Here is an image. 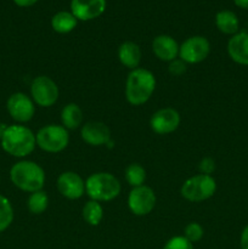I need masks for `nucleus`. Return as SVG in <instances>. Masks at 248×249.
I'll list each match as a JSON object with an SVG mask.
<instances>
[{
    "instance_id": "19",
    "label": "nucleus",
    "mask_w": 248,
    "mask_h": 249,
    "mask_svg": "<svg viewBox=\"0 0 248 249\" xmlns=\"http://www.w3.org/2000/svg\"><path fill=\"white\" fill-rule=\"evenodd\" d=\"M78 19L73 16L72 12L60 11L56 15H53L51 19V27L55 32L60 34H66L72 32L77 26Z\"/></svg>"
},
{
    "instance_id": "29",
    "label": "nucleus",
    "mask_w": 248,
    "mask_h": 249,
    "mask_svg": "<svg viewBox=\"0 0 248 249\" xmlns=\"http://www.w3.org/2000/svg\"><path fill=\"white\" fill-rule=\"evenodd\" d=\"M240 243H241V249H248V225L242 230Z\"/></svg>"
},
{
    "instance_id": "17",
    "label": "nucleus",
    "mask_w": 248,
    "mask_h": 249,
    "mask_svg": "<svg viewBox=\"0 0 248 249\" xmlns=\"http://www.w3.org/2000/svg\"><path fill=\"white\" fill-rule=\"evenodd\" d=\"M118 57L124 67L136 70L141 61V50L138 44L133 41H125L119 46Z\"/></svg>"
},
{
    "instance_id": "30",
    "label": "nucleus",
    "mask_w": 248,
    "mask_h": 249,
    "mask_svg": "<svg viewBox=\"0 0 248 249\" xmlns=\"http://www.w3.org/2000/svg\"><path fill=\"white\" fill-rule=\"evenodd\" d=\"M38 0H14L15 4L17 6H21V7H27V6H32L34 5Z\"/></svg>"
},
{
    "instance_id": "20",
    "label": "nucleus",
    "mask_w": 248,
    "mask_h": 249,
    "mask_svg": "<svg viewBox=\"0 0 248 249\" xmlns=\"http://www.w3.org/2000/svg\"><path fill=\"white\" fill-rule=\"evenodd\" d=\"M62 126L66 129H77L83 122V112L80 107L75 104L66 105L61 112Z\"/></svg>"
},
{
    "instance_id": "8",
    "label": "nucleus",
    "mask_w": 248,
    "mask_h": 249,
    "mask_svg": "<svg viewBox=\"0 0 248 249\" xmlns=\"http://www.w3.org/2000/svg\"><path fill=\"white\" fill-rule=\"evenodd\" d=\"M211 53V44L204 36H196L186 39L179 46V56L185 63H199Z\"/></svg>"
},
{
    "instance_id": "21",
    "label": "nucleus",
    "mask_w": 248,
    "mask_h": 249,
    "mask_svg": "<svg viewBox=\"0 0 248 249\" xmlns=\"http://www.w3.org/2000/svg\"><path fill=\"white\" fill-rule=\"evenodd\" d=\"M102 216H104V209L99 202L91 199L85 203L84 208H83V218L89 225H99L102 220Z\"/></svg>"
},
{
    "instance_id": "12",
    "label": "nucleus",
    "mask_w": 248,
    "mask_h": 249,
    "mask_svg": "<svg viewBox=\"0 0 248 249\" xmlns=\"http://www.w3.org/2000/svg\"><path fill=\"white\" fill-rule=\"evenodd\" d=\"M73 16L80 21H90L101 16L106 10V0H72Z\"/></svg>"
},
{
    "instance_id": "25",
    "label": "nucleus",
    "mask_w": 248,
    "mask_h": 249,
    "mask_svg": "<svg viewBox=\"0 0 248 249\" xmlns=\"http://www.w3.org/2000/svg\"><path fill=\"white\" fill-rule=\"evenodd\" d=\"M185 238L191 243L198 242L203 237V228L197 223H190L185 228Z\"/></svg>"
},
{
    "instance_id": "16",
    "label": "nucleus",
    "mask_w": 248,
    "mask_h": 249,
    "mask_svg": "<svg viewBox=\"0 0 248 249\" xmlns=\"http://www.w3.org/2000/svg\"><path fill=\"white\" fill-rule=\"evenodd\" d=\"M152 50L160 61H165V62H172L179 55V45L175 39L165 34L158 36L153 39Z\"/></svg>"
},
{
    "instance_id": "31",
    "label": "nucleus",
    "mask_w": 248,
    "mask_h": 249,
    "mask_svg": "<svg viewBox=\"0 0 248 249\" xmlns=\"http://www.w3.org/2000/svg\"><path fill=\"white\" fill-rule=\"evenodd\" d=\"M233 2L236 4V6L248 10V0H233Z\"/></svg>"
},
{
    "instance_id": "28",
    "label": "nucleus",
    "mask_w": 248,
    "mask_h": 249,
    "mask_svg": "<svg viewBox=\"0 0 248 249\" xmlns=\"http://www.w3.org/2000/svg\"><path fill=\"white\" fill-rule=\"evenodd\" d=\"M168 70H169V73L173 75H177V77H179V75L184 74L185 72H186L187 67H186V63L184 62L182 60H177L175 58L174 61H172L169 65V67H168Z\"/></svg>"
},
{
    "instance_id": "2",
    "label": "nucleus",
    "mask_w": 248,
    "mask_h": 249,
    "mask_svg": "<svg viewBox=\"0 0 248 249\" xmlns=\"http://www.w3.org/2000/svg\"><path fill=\"white\" fill-rule=\"evenodd\" d=\"M0 141L5 152L14 157H26L31 155L36 145L33 131L23 125L6 126Z\"/></svg>"
},
{
    "instance_id": "7",
    "label": "nucleus",
    "mask_w": 248,
    "mask_h": 249,
    "mask_svg": "<svg viewBox=\"0 0 248 249\" xmlns=\"http://www.w3.org/2000/svg\"><path fill=\"white\" fill-rule=\"evenodd\" d=\"M31 94L38 106L51 107L58 99V88L51 78L40 75L32 82Z\"/></svg>"
},
{
    "instance_id": "27",
    "label": "nucleus",
    "mask_w": 248,
    "mask_h": 249,
    "mask_svg": "<svg viewBox=\"0 0 248 249\" xmlns=\"http://www.w3.org/2000/svg\"><path fill=\"white\" fill-rule=\"evenodd\" d=\"M198 170L201 174L204 175H211L212 173L215 170V162H214L213 158L206 157L199 162L198 164Z\"/></svg>"
},
{
    "instance_id": "1",
    "label": "nucleus",
    "mask_w": 248,
    "mask_h": 249,
    "mask_svg": "<svg viewBox=\"0 0 248 249\" xmlns=\"http://www.w3.org/2000/svg\"><path fill=\"white\" fill-rule=\"evenodd\" d=\"M156 88V78L145 68H136L129 73L125 83V97L133 106L146 104Z\"/></svg>"
},
{
    "instance_id": "6",
    "label": "nucleus",
    "mask_w": 248,
    "mask_h": 249,
    "mask_svg": "<svg viewBox=\"0 0 248 249\" xmlns=\"http://www.w3.org/2000/svg\"><path fill=\"white\" fill-rule=\"evenodd\" d=\"M35 139L36 145L41 150L49 153H57L67 147L70 135L65 126L51 124L41 128L36 134Z\"/></svg>"
},
{
    "instance_id": "32",
    "label": "nucleus",
    "mask_w": 248,
    "mask_h": 249,
    "mask_svg": "<svg viewBox=\"0 0 248 249\" xmlns=\"http://www.w3.org/2000/svg\"><path fill=\"white\" fill-rule=\"evenodd\" d=\"M6 129V126L4 125V124H0V140H1V136H2V133H4V130Z\"/></svg>"
},
{
    "instance_id": "22",
    "label": "nucleus",
    "mask_w": 248,
    "mask_h": 249,
    "mask_svg": "<svg viewBox=\"0 0 248 249\" xmlns=\"http://www.w3.org/2000/svg\"><path fill=\"white\" fill-rule=\"evenodd\" d=\"M49 204V197L46 195V192L44 191H36L29 196L28 198V206L29 212L32 214H41L46 211Z\"/></svg>"
},
{
    "instance_id": "13",
    "label": "nucleus",
    "mask_w": 248,
    "mask_h": 249,
    "mask_svg": "<svg viewBox=\"0 0 248 249\" xmlns=\"http://www.w3.org/2000/svg\"><path fill=\"white\" fill-rule=\"evenodd\" d=\"M57 190L68 199H78L84 195L85 182L74 172H65L58 177Z\"/></svg>"
},
{
    "instance_id": "3",
    "label": "nucleus",
    "mask_w": 248,
    "mask_h": 249,
    "mask_svg": "<svg viewBox=\"0 0 248 249\" xmlns=\"http://www.w3.org/2000/svg\"><path fill=\"white\" fill-rule=\"evenodd\" d=\"M10 178L15 186L31 194L40 191L45 182V173L43 168L31 160L16 163L10 170Z\"/></svg>"
},
{
    "instance_id": "18",
    "label": "nucleus",
    "mask_w": 248,
    "mask_h": 249,
    "mask_svg": "<svg viewBox=\"0 0 248 249\" xmlns=\"http://www.w3.org/2000/svg\"><path fill=\"white\" fill-rule=\"evenodd\" d=\"M215 24L216 28L221 33L229 34V36L238 33V28H240V22H238L237 16H236L235 12L230 11V10L219 11L215 16Z\"/></svg>"
},
{
    "instance_id": "5",
    "label": "nucleus",
    "mask_w": 248,
    "mask_h": 249,
    "mask_svg": "<svg viewBox=\"0 0 248 249\" xmlns=\"http://www.w3.org/2000/svg\"><path fill=\"white\" fill-rule=\"evenodd\" d=\"M216 184L212 175L198 174L190 178L181 187V196L190 202H202L215 194Z\"/></svg>"
},
{
    "instance_id": "24",
    "label": "nucleus",
    "mask_w": 248,
    "mask_h": 249,
    "mask_svg": "<svg viewBox=\"0 0 248 249\" xmlns=\"http://www.w3.org/2000/svg\"><path fill=\"white\" fill-rule=\"evenodd\" d=\"M14 220V209L6 197L0 195V232L6 230Z\"/></svg>"
},
{
    "instance_id": "14",
    "label": "nucleus",
    "mask_w": 248,
    "mask_h": 249,
    "mask_svg": "<svg viewBox=\"0 0 248 249\" xmlns=\"http://www.w3.org/2000/svg\"><path fill=\"white\" fill-rule=\"evenodd\" d=\"M82 139L91 146L107 145L111 140V131L101 122H88L82 128Z\"/></svg>"
},
{
    "instance_id": "11",
    "label": "nucleus",
    "mask_w": 248,
    "mask_h": 249,
    "mask_svg": "<svg viewBox=\"0 0 248 249\" xmlns=\"http://www.w3.org/2000/svg\"><path fill=\"white\" fill-rule=\"evenodd\" d=\"M180 124V114L174 108H162L151 117L150 125L155 133L165 135L177 129Z\"/></svg>"
},
{
    "instance_id": "4",
    "label": "nucleus",
    "mask_w": 248,
    "mask_h": 249,
    "mask_svg": "<svg viewBox=\"0 0 248 249\" xmlns=\"http://www.w3.org/2000/svg\"><path fill=\"white\" fill-rule=\"evenodd\" d=\"M85 192L92 201H111L121 194V182L109 173H95L85 181Z\"/></svg>"
},
{
    "instance_id": "26",
    "label": "nucleus",
    "mask_w": 248,
    "mask_h": 249,
    "mask_svg": "<svg viewBox=\"0 0 248 249\" xmlns=\"http://www.w3.org/2000/svg\"><path fill=\"white\" fill-rule=\"evenodd\" d=\"M163 249H194V246L184 236H175L165 243Z\"/></svg>"
},
{
    "instance_id": "15",
    "label": "nucleus",
    "mask_w": 248,
    "mask_h": 249,
    "mask_svg": "<svg viewBox=\"0 0 248 249\" xmlns=\"http://www.w3.org/2000/svg\"><path fill=\"white\" fill-rule=\"evenodd\" d=\"M228 53L233 62L248 66V33L238 32L233 34L228 43Z\"/></svg>"
},
{
    "instance_id": "23",
    "label": "nucleus",
    "mask_w": 248,
    "mask_h": 249,
    "mask_svg": "<svg viewBox=\"0 0 248 249\" xmlns=\"http://www.w3.org/2000/svg\"><path fill=\"white\" fill-rule=\"evenodd\" d=\"M125 179L130 186H141V185H143L146 179L145 169L138 163H131L125 169Z\"/></svg>"
},
{
    "instance_id": "9",
    "label": "nucleus",
    "mask_w": 248,
    "mask_h": 249,
    "mask_svg": "<svg viewBox=\"0 0 248 249\" xmlns=\"http://www.w3.org/2000/svg\"><path fill=\"white\" fill-rule=\"evenodd\" d=\"M128 206L131 213L143 216L150 214L156 206V195L151 187L141 185L134 187L128 197Z\"/></svg>"
},
{
    "instance_id": "10",
    "label": "nucleus",
    "mask_w": 248,
    "mask_h": 249,
    "mask_svg": "<svg viewBox=\"0 0 248 249\" xmlns=\"http://www.w3.org/2000/svg\"><path fill=\"white\" fill-rule=\"evenodd\" d=\"M6 107L12 119L19 123H26L31 121L35 112L33 101L23 92L12 94L7 100Z\"/></svg>"
}]
</instances>
